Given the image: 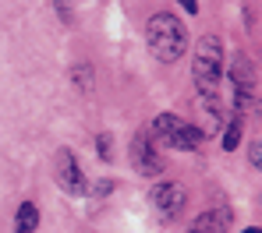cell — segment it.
Returning <instances> with one entry per match:
<instances>
[{"label": "cell", "mask_w": 262, "mask_h": 233, "mask_svg": "<svg viewBox=\"0 0 262 233\" xmlns=\"http://www.w3.org/2000/svg\"><path fill=\"white\" fill-rule=\"evenodd\" d=\"M230 82H234V92L255 95V67L245 53H234L230 57Z\"/></svg>", "instance_id": "cell-8"}, {"label": "cell", "mask_w": 262, "mask_h": 233, "mask_svg": "<svg viewBox=\"0 0 262 233\" xmlns=\"http://www.w3.org/2000/svg\"><path fill=\"white\" fill-rule=\"evenodd\" d=\"M149 205L160 216V223H174L177 216L184 212V205H188V191L177 180H160V184L149 187Z\"/></svg>", "instance_id": "cell-4"}, {"label": "cell", "mask_w": 262, "mask_h": 233, "mask_svg": "<svg viewBox=\"0 0 262 233\" xmlns=\"http://www.w3.org/2000/svg\"><path fill=\"white\" fill-rule=\"evenodd\" d=\"M53 173H57L60 191H68V194H82V191H85L82 163H78V156H75L71 148H60V152H57V166H53Z\"/></svg>", "instance_id": "cell-6"}, {"label": "cell", "mask_w": 262, "mask_h": 233, "mask_svg": "<svg viewBox=\"0 0 262 233\" xmlns=\"http://www.w3.org/2000/svg\"><path fill=\"white\" fill-rule=\"evenodd\" d=\"M36 226H39L36 201H21L18 205V216H14V233H36Z\"/></svg>", "instance_id": "cell-9"}, {"label": "cell", "mask_w": 262, "mask_h": 233, "mask_svg": "<svg viewBox=\"0 0 262 233\" xmlns=\"http://www.w3.org/2000/svg\"><path fill=\"white\" fill-rule=\"evenodd\" d=\"M248 159H252V166L262 170V141H252V148H248Z\"/></svg>", "instance_id": "cell-13"}, {"label": "cell", "mask_w": 262, "mask_h": 233, "mask_svg": "<svg viewBox=\"0 0 262 233\" xmlns=\"http://www.w3.org/2000/svg\"><path fill=\"white\" fill-rule=\"evenodd\" d=\"M241 131H245V117H230V124H227V131H223V152H234L237 145H241Z\"/></svg>", "instance_id": "cell-10"}, {"label": "cell", "mask_w": 262, "mask_h": 233, "mask_svg": "<svg viewBox=\"0 0 262 233\" xmlns=\"http://www.w3.org/2000/svg\"><path fill=\"white\" fill-rule=\"evenodd\" d=\"M71 82H75V89L82 95L92 92V64H75L71 67Z\"/></svg>", "instance_id": "cell-11"}, {"label": "cell", "mask_w": 262, "mask_h": 233, "mask_svg": "<svg viewBox=\"0 0 262 233\" xmlns=\"http://www.w3.org/2000/svg\"><path fill=\"white\" fill-rule=\"evenodd\" d=\"M145 43L160 64H177L188 49V32H184L181 18H174L170 11H156L145 21Z\"/></svg>", "instance_id": "cell-1"}, {"label": "cell", "mask_w": 262, "mask_h": 233, "mask_svg": "<svg viewBox=\"0 0 262 233\" xmlns=\"http://www.w3.org/2000/svg\"><path fill=\"white\" fill-rule=\"evenodd\" d=\"M177 4H181V7H188V14H195V11H199V0H177Z\"/></svg>", "instance_id": "cell-14"}, {"label": "cell", "mask_w": 262, "mask_h": 233, "mask_svg": "<svg viewBox=\"0 0 262 233\" xmlns=\"http://www.w3.org/2000/svg\"><path fill=\"white\" fill-rule=\"evenodd\" d=\"M191 78H195V89L202 95L220 92V78H223V43H220V36L199 39L195 60H191Z\"/></svg>", "instance_id": "cell-3"}, {"label": "cell", "mask_w": 262, "mask_h": 233, "mask_svg": "<svg viewBox=\"0 0 262 233\" xmlns=\"http://www.w3.org/2000/svg\"><path fill=\"white\" fill-rule=\"evenodd\" d=\"M96 152H99V159H103V163H110V159H114V152H110V135H99V138H96Z\"/></svg>", "instance_id": "cell-12"}, {"label": "cell", "mask_w": 262, "mask_h": 233, "mask_svg": "<svg viewBox=\"0 0 262 233\" xmlns=\"http://www.w3.org/2000/svg\"><path fill=\"white\" fill-rule=\"evenodd\" d=\"M131 166H135L142 177H160V173H163L160 145L149 138V131H138V135L131 138Z\"/></svg>", "instance_id": "cell-5"}, {"label": "cell", "mask_w": 262, "mask_h": 233, "mask_svg": "<svg viewBox=\"0 0 262 233\" xmlns=\"http://www.w3.org/2000/svg\"><path fill=\"white\" fill-rule=\"evenodd\" d=\"M245 233H262V230H259V226H248V230H245Z\"/></svg>", "instance_id": "cell-15"}, {"label": "cell", "mask_w": 262, "mask_h": 233, "mask_svg": "<svg viewBox=\"0 0 262 233\" xmlns=\"http://www.w3.org/2000/svg\"><path fill=\"white\" fill-rule=\"evenodd\" d=\"M149 138L156 141V145H163V148L199 152V148H202V141H206V135H202L195 124L181 120L177 113H156V117L149 120Z\"/></svg>", "instance_id": "cell-2"}, {"label": "cell", "mask_w": 262, "mask_h": 233, "mask_svg": "<svg viewBox=\"0 0 262 233\" xmlns=\"http://www.w3.org/2000/svg\"><path fill=\"white\" fill-rule=\"evenodd\" d=\"M230 226H234V212L227 205H216V209H206L202 216H195L191 233H230Z\"/></svg>", "instance_id": "cell-7"}]
</instances>
